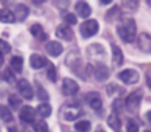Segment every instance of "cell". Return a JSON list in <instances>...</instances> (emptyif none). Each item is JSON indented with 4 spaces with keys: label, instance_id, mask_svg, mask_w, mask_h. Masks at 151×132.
<instances>
[{
    "label": "cell",
    "instance_id": "7",
    "mask_svg": "<svg viewBox=\"0 0 151 132\" xmlns=\"http://www.w3.org/2000/svg\"><path fill=\"white\" fill-rule=\"evenodd\" d=\"M81 113V107L79 105L76 104H70L68 106L64 107L63 109V118H64L66 121H73L78 117H80Z\"/></svg>",
    "mask_w": 151,
    "mask_h": 132
},
{
    "label": "cell",
    "instance_id": "8",
    "mask_svg": "<svg viewBox=\"0 0 151 132\" xmlns=\"http://www.w3.org/2000/svg\"><path fill=\"white\" fill-rule=\"evenodd\" d=\"M87 54L90 57L91 59H94V60H101L104 57L106 56V53L104 48L101 44H90V46L87 48Z\"/></svg>",
    "mask_w": 151,
    "mask_h": 132
},
{
    "label": "cell",
    "instance_id": "5",
    "mask_svg": "<svg viewBox=\"0 0 151 132\" xmlns=\"http://www.w3.org/2000/svg\"><path fill=\"white\" fill-rule=\"evenodd\" d=\"M18 90H19V93L21 94L22 97H24L25 99L27 100H31L34 96V92H33V89H32L31 85L29 84L27 80H20L18 82Z\"/></svg>",
    "mask_w": 151,
    "mask_h": 132
},
{
    "label": "cell",
    "instance_id": "24",
    "mask_svg": "<svg viewBox=\"0 0 151 132\" xmlns=\"http://www.w3.org/2000/svg\"><path fill=\"white\" fill-rule=\"evenodd\" d=\"M37 113L42 118H48L52 113V107L48 103H42V104H40L37 106Z\"/></svg>",
    "mask_w": 151,
    "mask_h": 132
},
{
    "label": "cell",
    "instance_id": "14",
    "mask_svg": "<svg viewBox=\"0 0 151 132\" xmlns=\"http://www.w3.org/2000/svg\"><path fill=\"white\" fill-rule=\"evenodd\" d=\"M138 44L141 51L145 53H150L151 50V38L148 33H142L139 36Z\"/></svg>",
    "mask_w": 151,
    "mask_h": 132
},
{
    "label": "cell",
    "instance_id": "4",
    "mask_svg": "<svg viewBox=\"0 0 151 132\" xmlns=\"http://www.w3.org/2000/svg\"><path fill=\"white\" fill-rule=\"evenodd\" d=\"M118 78L126 85H132L138 83L140 78V74L134 69H125L118 74Z\"/></svg>",
    "mask_w": 151,
    "mask_h": 132
},
{
    "label": "cell",
    "instance_id": "31",
    "mask_svg": "<svg viewBox=\"0 0 151 132\" xmlns=\"http://www.w3.org/2000/svg\"><path fill=\"white\" fill-rule=\"evenodd\" d=\"M122 108H123V105H122L121 100H120V99H116V100L114 101V103H113V111H114V113L118 116V113L122 111Z\"/></svg>",
    "mask_w": 151,
    "mask_h": 132
},
{
    "label": "cell",
    "instance_id": "3",
    "mask_svg": "<svg viewBox=\"0 0 151 132\" xmlns=\"http://www.w3.org/2000/svg\"><path fill=\"white\" fill-rule=\"evenodd\" d=\"M99 29V23L96 20H87L84 23L81 24L80 32L81 35L85 38H89L91 36L95 35Z\"/></svg>",
    "mask_w": 151,
    "mask_h": 132
},
{
    "label": "cell",
    "instance_id": "29",
    "mask_svg": "<svg viewBox=\"0 0 151 132\" xmlns=\"http://www.w3.org/2000/svg\"><path fill=\"white\" fill-rule=\"evenodd\" d=\"M12 50V46L9 42L0 39V54H9Z\"/></svg>",
    "mask_w": 151,
    "mask_h": 132
},
{
    "label": "cell",
    "instance_id": "30",
    "mask_svg": "<svg viewBox=\"0 0 151 132\" xmlns=\"http://www.w3.org/2000/svg\"><path fill=\"white\" fill-rule=\"evenodd\" d=\"M36 94H37V97L40 100H48L49 99V95L47 93V91L42 86H40V85H37V92H36Z\"/></svg>",
    "mask_w": 151,
    "mask_h": 132
},
{
    "label": "cell",
    "instance_id": "36",
    "mask_svg": "<svg viewBox=\"0 0 151 132\" xmlns=\"http://www.w3.org/2000/svg\"><path fill=\"white\" fill-rule=\"evenodd\" d=\"M3 62H4V59H3L2 54H0V67H1V66H2Z\"/></svg>",
    "mask_w": 151,
    "mask_h": 132
},
{
    "label": "cell",
    "instance_id": "34",
    "mask_svg": "<svg viewBox=\"0 0 151 132\" xmlns=\"http://www.w3.org/2000/svg\"><path fill=\"white\" fill-rule=\"evenodd\" d=\"M3 78H4V80L7 81L9 84H11V83H13V82H15V76H13V73H12L11 70H9V68H7V69H5Z\"/></svg>",
    "mask_w": 151,
    "mask_h": 132
},
{
    "label": "cell",
    "instance_id": "1",
    "mask_svg": "<svg viewBox=\"0 0 151 132\" xmlns=\"http://www.w3.org/2000/svg\"><path fill=\"white\" fill-rule=\"evenodd\" d=\"M136 23L130 17H121L117 26V32L121 39L125 42H132L136 37Z\"/></svg>",
    "mask_w": 151,
    "mask_h": 132
},
{
    "label": "cell",
    "instance_id": "38",
    "mask_svg": "<svg viewBox=\"0 0 151 132\" xmlns=\"http://www.w3.org/2000/svg\"><path fill=\"white\" fill-rule=\"evenodd\" d=\"M101 132H105V131H101Z\"/></svg>",
    "mask_w": 151,
    "mask_h": 132
},
{
    "label": "cell",
    "instance_id": "2",
    "mask_svg": "<svg viewBox=\"0 0 151 132\" xmlns=\"http://www.w3.org/2000/svg\"><path fill=\"white\" fill-rule=\"evenodd\" d=\"M143 98V92L141 90H137L132 92L127 96L125 99V107L127 108L128 111L130 113H134L139 109L141 104V101Z\"/></svg>",
    "mask_w": 151,
    "mask_h": 132
},
{
    "label": "cell",
    "instance_id": "26",
    "mask_svg": "<svg viewBox=\"0 0 151 132\" xmlns=\"http://www.w3.org/2000/svg\"><path fill=\"white\" fill-rule=\"evenodd\" d=\"M47 76L51 82L55 83L56 82V69H55V66L51 62H47Z\"/></svg>",
    "mask_w": 151,
    "mask_h": 132
},
{
    "label": "cell",
    "instance_id": "11",
    "mask_svg": "<svg viewBox=\"0 0 151 132\" xmlns=\"http://www.w3.org/2000/svg\"><path fill=\"white\" fill-rule=\"evenodd\" d=\"M45 48H46V51L48 52V54L53 57H58L63 52L62 44L58 41H55V40L47 42Z\"/></svg>",
    "mask_w": 151,
    "mask_h": 132
},
{
    "label": "cell",
    "instance_id": "35",
    "mask_svg": "<svg viewBox=\"0 0 151 132\" xmlns=\"http://www.w3.org/2000/svg\"><path fill=\"white\" fill-rule=\"evenodd\" d=\"M119 88V87H117V85L115 84H110L109 86L107 87V93L108 95H110V96H112V95L114 94V93L116 92V90Z\"/></svg>",
    "mask_w": 151,
    "mask_h": 132
},
{
    "label": "cell",
    "instance_id": "28",
    "mask_svg": "<svg viewBox=\"0 0 151 132\" xmlns=\"http://www.w3.org/2000/svg\"><path fill=\"white\" fill-rule=\"evenodd\" d=\"M9 103L14 109H17L19 107V105L22 103V100L18 97V95L13 94L9 97Z\"/></svg>",
    "mask_w": 151,
    "mask_h": 132
},
{
    "label": "cell",
    "instance_id": "20",
    "mask_svg": "<svg viewBox=\"0 0 151 132\" xmlns=\"http://www.w3.org/2000/svg\"><path fill=\"white\" fill-rule=\"evenodd\" d=\"M15 21H16L15 16H14V14L9 9H0V22L11 24L14 23Z\"/></svg>",
    "mask_w": 151,
    "mask_h": 132
},
{
    "label": "cell",
    "instance_id": "37",
    "mask_svg": "<svg viewBox=\"0 0 151 132\" xmlns=\"http://www.w3.org/2000/svg\"><path fill=\"white\" fill-rule=\"evenodd\" d=\"M145 132H150V131H148V130H147V131H145Z\"/></svg>",
    "mask_w": 151,
    "mask_h": 132
},
{
    "label": "cell",
    "instance_id": "33",
    "mask_svg": "<svg viewBox=\"0 0 151 132\" xmlns=\"http://www.w3.org/2000/svg\"><path fill=\"white\" fill-rule=\"evenodd\" d=\"M127 132H139V127L134 120H128Z\"/></svg>",
    "mask_w": 151,
    "mask_h": 132
},
{
    "label": "cell",
    "instance_id": "19",
    "mask_svg": "<svg viewBox=\"0 0 151 132\" xmlns=\"http://www.w3.org/2000/svg\"><path fill=\"white\" fill-rule=\"evenodd\" d=\"M107 123H108V126H109L111 129L115 130V131H119L120 128H121V121H120L119 117H118L117 115H115V113H111V115L109 116V118H108L107 120Z\"/></svg>",
    "mask_w": 151,
    "mask_h": 132
},
{
    "label": "cell",
    "instance_id": "12",
    "mask_svg": "<svg viewBox=\"0 0 151 132\" xmlns=\"http://www.w3.org/2000/svg\"><path fill=\"white\" fill-rule=\"evenodd\" d=\"M75 9L78 14V16L82 19H86L91 15V7L89 6L88 3L84 2V1H79L76 3Z\"/></svg>",
    "mask_w": 151,
    "mask_h": 132
},
{
    "label": "cell",
    "instance_id": "25",
    "mask_svg": "<svg viewBox=\"0 0 151 132\" xmlns=\"http://www.w3.org/2000/svg\"><path fill=\"white\" fill-rule=\"evenodd\" d=\"M75 129L78 132H89L91 129V123L89 121H80L75 125Z\"/></svg>",
    "mask_w": 151,
    "mask_h": 132
},
{
    "label": "cell",
    "instance_id": "22",
    "mask_svg": "<svg viewBox=\"0 0 151 132\" xmlns=\"http://www.w3.org/2000/svg\"><path fill=\"white\" fill-rule=\"evenodd\" d=\"M23 64H24V61H23V58H21V57L15 56L12 58L11 66L16 72L21 73L22 70H23Z\"/></svg>",
    "mask_w": 151,
    "mask_h": 132
},
{
    "label": "cell",
    "instance_id": "32",
    "mask_svg": "<svg viewBox=\"0 0 151 132\" xmlns=\"http://www.w3.org/2000/svg\"><path fill=\"white\" fill-rule=\"evenodd\" d=\"M64 20L69 25H76L77 22H78V19H77V17H76L73 14H66V15L64 16Z\"/></svg>",
    "mask_w": 151,
    "mask_h": 132
},
{
    "label": "cell",
    "instance_id": "17",
    "mask_svg": "<svg viewBox=\"0 0 151 132\" xmlns=\"http://www.w3.org/2000/svg\"><path fill=\"white\" fill-rule=\"evenodd\" d=\"M112 58H113V62L115 65L120 66L123 62V54L120 48L116 44H112Z\"/></svg>",
    "mask_w": 151,
    "mask_h": 132
},
{
    "label": "cell",
    "instance_id": "9",
    "mask_svg": "<svg viewBox=\"0 0 151 132\" xmlns=\"http://www.w3.org/2000/svg\"><path fill=\"white\" fill-rule=\"evenodd\" d=\"M20 119L25 123H32L35 120V111L30 105H25L20 109Z\"/></svg>",
    "mask_w": 151,
    "mask_h": 132
},
{
    "label": "cell",
    "instance_id": "10",
    "mask_svg": "<svg viewBox=\"0 0 151 132\" xmlns=\"http://www.w3.org/2000/svg\"><path fill=\"white\" fill-rule=\"evenodd\" d=\"M56 36L60 39L70 41L73 37V31L66 25H59L56 28Z\"/></svg>",
    "mask_w": 151,
    "mask_h": 132
},
{
    "label": "cell",
    "instance_id": "6",
    "mask_svg": "<svg viewBox=\"0 0 151 132\" xmlns=\"http://www.w3.org/2000/svg\"><path fill=\"white\" fill-rule=\"evenodd\" d=\"M79 85L71 78H64L62 82V92L66 96H73L79 92Z\"/></svg>",
    "mask_w": 151,
    "mask_h": 132
},
{
    "label": "cell",
    "instance_id": "27",
    "mask_svg": "<svg viewBox=\"0 0 151 132\" xmlns=\"http://www.w3.org/2000/svg\"><path fill=\"white\" fill-rule=\"evenodd\" d=\"M33 129L35 132H48L49 131L48 124H47L44 120H40V121L36 122L33 125Z\"/></svg>",
    "mask_w": 151,
    "mask_h": 132
},
{
    "label": "cell",
    "instance_id": "16",
    "mask_svg": "<svg viewBox=\"0 0 151 132\" xmlns=\"http://www.w3.org/2000/svg\"><path fill=\"white\" fill-rule=\"evenodd\" d=\"M109 76H110L109 68H108L106 65H99L94 71V76L99 82L107 81L108 78H109Z\"/></svg>",
    "mask_w": 151,
    "mask_h": 132
},
{
    "label": "cell",
    "instance_id": "21",
    "mask_svg": "<svg viewBox=\"0 0 151 132\" xmlns=\"http://www.w3.org/2000/svg\"><path fill=\"white\" fill-rule=\"evenodd\" d=\"M87 99H88L89 105H90L93 109H95V111H99V109H101V106H103V102H101V100L99 99V94H96V93H95V94L91 93L90 96L87 97Z\"/></svg>",
    "mask_w": 151,
    "mask_h": 132
},
{
    "label": "cell",
    "instance_id": "23",
    "mask_svg": "<svg viewBox=\"0 0 151 132\" xmlns=\"http://www.w3.org/2000/svg\"><path fill=\"white\" fill-rule=\"evenodd\" d=\"M0 118L4 122H11L13 120V113L5 105H0Z\"/></svg>",
    "mask_w": 151,
    "mask_h": 132
},
{
    "label": "cell",
    "instance_id": "15",
    "mask_svg": "<svg viewBox=\"0 0 151 132\" xmlns=\"http://www.w3.org/2000/svg\"><path fill=\"white\" fill-rule=\"evenodd\" d=\"M28 15H29V9H28V6H26L25 4L20 3V4H18L17 6H16L15 15L14 16H15V18L17 17V19L19 20L20 22H23L24 20L28 17Z\"/></svg>",
    "mask_w": 151,
    "mask_h": 132
},
{
    "label": "cell",
    "instance_id": "13",
    "mask_svg": "<svg viewBox=\"0 0 151 132\" xmlns=\"http://www.w3.org/2000/svg\"><path fill=\"white\" fill-rule=\"evenodd\" d=\"M47 62H48V60H47L45 57L40 56V55H38V54H32L29 59L30 66H31L33 69H40V68H42L44 66H46Z\"/></svg>",
    "mask_w": 151,
    "mask_h": 132
},
{
    "label": "cell",
    "instance_id": "18",
    "mask_svg": "<svg viewBox=\"0 0 151 132\" xmlns=\"http://www.w3.org/2000/svg\"><path fill=\"white\" fill-rule=\"evenodd\" d=\"M30 32H31V34L34 37L37 38L40 41H44V40H46L47 38H48V36L45 33L44 29H42V27L40 24H34L31 27V29H30Z\"/></svg>",
    "mask_w": 151,
    "mask_h": 132
}]
</instances>
